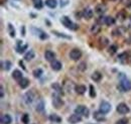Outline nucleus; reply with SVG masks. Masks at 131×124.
Here are the masks:
<instances>
[{
	"label": "nucleus",
	"mask_w": 131,
	"mask_h": 124,
	"mask_svg": "<svg viewBox=\"0 0 131 124\" xmlns=\"http://www.w3.org/2000/svg\"><path fill=\"white\" fill-rule=\"evenodd\" d=\"M119 88L121 89V91L123 92H127L131 90V82L129 80H127L126 77H124V75H120V84H119Z\"/></svg>",
	"instance_id": "1"
},
{
	"label": "nucleus",
	"mask_w": 131,
	"mask_h": 124,
	"mask_svg": "<svg viewBox=\"0 0 131 124\" xmlns=\"http://www.w3.org/2000/svg\"><path fill=\"white\" fill-rule=\"evenodd\" d=\"M61 21H62V23H63V25L67 27V28H69V29H77V25L75 24V23H73V21L68 17V16H63L62 17V19H61Z\"/></svg>",
	"instance_id": "2"
},
{
	"label": "nucleus",
	"mask_w": 131,
	"mask_h": 124,
	"mask_svg": "<svg viewBox=\"0 0 131 124\" xmlns=\"http://www.w3.org/2000/svg\"><path fill=\"white\" fill-rule=\"evenodd\" d=\"M52 105L56 109H60L64 106V101L58 94L52 95Z\"/></svg>",
	"instance_id": "3"
},
{
	"label": "nucleus",
	"mask_w": 131,
	"mask_h": 124,
	"mask_svg": "<svg viewBox=\"0 0 131 124\" xmlns=\"http://www.w3.org/2000/svg\"><path fill=\"white\" fill-rule=\"evenodd\" d=\"M75 113H77V114H79V115H81V116H84V117H89V114H90V111H89V109L87 108L86 106H84V105H79L78 107H76L75 109Z\"/></svg>",
	"instance_id": "4"
},
{
	"label": "nucleus",
	"mask_w": 131,
	"mask_h": 124,
	"mask_svg": "<svg viewBox=\"0 0 131 124\" xmlns=\"http://www.w3.org/2000/svg\"><path fill=\"white\" fill-rule=\"evenodd\" d=\"M116 110H117V112H118L119 114H121V115H124V114H127V113L130 112V108H129L125 103H120V104H118V106L116 107Z\"/></svg>",
	"instance_id": "5"
},
{
	"label": "nucleus",
	"mask_w": 131,
	"mask_h": 124,
	"mask_svg": "<svg viewBox=\"0 0 131 124\" xmlns=\"http://www.w3.org/2000/svg\"><path fill=\"white\" fill-rule=\"evenodd\" d=\"M81 57H82V51L79 48H73L70 51V58L73 61H78V60H80Z\"/></svg>",
	"instance_id": "6"
},
{
	"label": "nucleus",
	"mask_w": 131,
	"mask_h": 124,
	"mask_svg": "<svg viewBox=\"0 0 131 124\" xmlns=\"http://www.w3.org/2000/svg\"><path fill=\"white\" fill-rule=\"evenodd\" d=\"M99 110H100L102 113L106 114V113H108V112L111 110V105H110V103H108V102H106V101H102L101 104H100Z\"/></svg>",
	"instance_id": "7"
},
{
	"label": "nucleus",
	"mask_w": 131,
	"mask_h": 124,
	"mask_svg": "<svg viewBox=\"0 0 131 124\" xmlns=\"http://www.w3.org/2000/svg\"><path fill=\"white\" fill-rule=\"evenodd\" d=\"M68 121H69L71 124H77V123H79V122L82 121V116L79 115V114H77V113L72 114V115L69 117Z\"/></svg>",
	"instance_id": "8"
},
{
	"label": "nucleus",
	"mask_w": 131,
	"mask_h": 124,
	"mask_svg": "<svg viewBox=\"0 0 131 124\" xmlns=\"http://www.w3.org/2000/svg\"><path fill=\"white\" fill-rule=\"evenodd\" d=\"M93 116H94V119H95L96 121H98V122H102V121H105V120H106L105 114L102 113L100 110L94 112V115H93Z\"/></svg>",
	"instance_id": "9"
},
{
	"label": "nucleus",
	"mask_w": 131,
	"mask_h": 124,
	"mask_svg": "<svg viewBox=\"0 0 131 124\" xmlns=\"http://www.w3.org/2000/svg\"><path fill=\"white\" fill-rule=\"evenodd\" d=\"M0 122H1V124H10L12 122V118L8 114H3L0 118Z\"/></svg>",
	"instance_id": "10"
},
{
	"label": "nucleus",
	"mask_w": 131,
	"mask_h": 124,
	"mask_svg": "<svg viewBox=\"0 0 131 124\" xmlns=\"http://www.w3.org/2000/svg\"><path fill=\"white\" fill-rule=\"evenodd\" d=\"M93 14H94L93 10H92L91 8H89V7L85 8V9L83 10V17H85L86 19H91V18L93 17Z\"/></svg>",
	"instance_id": "11"
},
{
	"label": "nucleus",
	"mask_w": 131,
	"mask_h": 124,
	"mask_svg": "<svg viewBox=\"0 0 131 124\" xmlns=\"http://www.w3.org/2000/svg\"><path fill=\"white\" fill-rule=\"evenodd\" d=\"M45 58L49 62H53L54 59H56V54L53 51H51V50H47L45 53Z\"/></svg>",
	"instance_id": "12"
},
{
	"label": "nucleus",
	"mask_w": 131,
	"mask_h": 124,
	"mask_svg": "<svg viewBox=\"0 0 131 124\" xmlns=\"http://www.w3.org/2000/svg\"><path fill=\"white\" fill-rule=\"evenodd\" d=\"M96 12L97 13H100V14H103V13H105L106 11H107V6H106V4H104V3H100L98 4L97 6H96Z\"/></svg>",
	"instance_id": "13"
},
{
	"label": "nucleus",
	"mask_w": 131,
	"mask_h": 124,
	"mask_svg": "<svg viewBox=\"0 0 131 124\" xmlns=\"http://www.w3.org/2000/svg\"><path fill=\"white\" fill-rule=\"evenodd\" d=\"M33 98H34V96H33V94L31 92H27L24 95V101H25L26 104H30L33 101Z\"/></svg>",
	"instance_id": "14"
},
{
	"label": "nucleus",
	"mask_w": 131,
	"mask_h": 124,
	"mask_svg": "<svg viewBox=\"0 0 131 124\" xmlns=\"http://www.w3.org/2000/svg\"><path fill=\"white\" fill-rule=\"evenodd\" d=\"M18 84H19V86H20L22 89H25V88H27V86L29 85V80H28V79H25V78H22L21 80H19Z\"/></svg>",
	"instance_id": "15"
},
{
	"label": "nucleus",
	"mask_w": 131,
	"mask_h": 124,
	"mask_svg": "<svg viewBox=\"0 0 131 124\" xmlns=\"http://www.w3.org/2000/svg\"><path fill=\"white\" fill-rule=\"evenodd\" d=\"M49 120L51 122H54V123H60V122H62V117H60L57 114H50L49 115Z\"/></svg>",
	"instance_id": "16"
},
{
	"label": "nucleus",
	"mask_w": 131,
	"mask_h": 124,
	"mask_svg": "<svg viewBox=\"0 0 131 124\" xmlns=\"http://www.w3.org/2000/svg\"><path fill=\"white\" fill-rule=\"evenodd\" d=\"M51 69L53 71H60L62 69V63L54 60L53 62H51Z\"/></svg>",
	"instance_id": "17"
},
{
	"label": "nucleus",
	"mask_w": 131,
	"mask_h": 124,
	"mask_svg": "<svg viewBox=\"0 0 131 124\" xmlns=\"http://www.w3.org/2000/svg\"><path fill=\"white\" fill-rule=\"evenodd\" d=\"M75 90L79 95H83V94H85L87 89H86V86H84V85H78V86H76Z\"/></svg>",
	"instance_id": "18"
},
{
	"label": "nucleus",
	"mask_w": 131,
	"mask_h": 124,
	"mask_svg": "<svg viewBox=\"0 0 131 124\" xmlns=\"http://www.w3.org/2000/svg\"><path fill=\"white\" fill-rule=\"evenodd\" d=\"M104 22H105L106 25H113L115 23L114 17H112V16H106L104 18Z\"/></svg>",
	"instance_id": "19"
},
{
	"label": "nucleus",
	"mask_w": 131,
	"mask_h": 124,
	"mask_svg": "<svg viewBox=\"0 0 131 124\" xmlns=\"http://www.w3.org/2000/svg\"><path fill=\"white\" fill-rule=\"evenodd\" d=\"M1 68H2V70H4V71H9V70L11 69V62H9V61L2 62L1 63Z\"/></svg>",
	"instance_id": "20"
},
{
	"label": "nucleus",
	"mask_w": 131,
	"mask_h": 124,
	"mask_svg": "<svg viewBox=\"0 0 131 124\" xmlns=\"http://www.w3.org/2000/svg\"><path fill=\"white\" fill-rule=\"evenodd\" d=\"M46 5L49 6V8H56L58 5L57 0H46Z\"/></svg>",
	"instance_id": "21"
},
{
	"label": "nucleus",
	"mask_w": 131,
	"mask_h": 124,
	"mask_svg": "<svg viewBox=\"0 0 131 124\" xmlns=\"http://www.w3.org/2000/svg\"><path fill=\"white\" fill-rule=\"evenodd\" d=\"M100 30H101V26L99 24H97V23L93 24L92 27H91V32L93 34H98L99 32H100Z\"/></svg>",
	"instance_id": "22"
},
{
	"label": "nucleus",
	"mask_w": 131,
	"mask_h": 124,
	"mask_svg": "<svg viewBox=\"0 0 131 124\" xmlns=\"http://www.w3.org/2000/svg\"><path fill=\"white\" fill-rule=\"evenodd\" d=\"M12 77H13V79H15V80H17V81H19V80L22 79V73H21L19 70H15V71H13Z\"/></svg>",
	"instance_id": "23"
},
{
	"label": "nucleus",
	"mask_w": 131,
	"mask_h": 124,
	"mask_svg": "<svg viewBox=\"0 0 131 124\" xmlns=\"http://www.w3.org/2000/svg\"><path fill=\"white\" fill-rule=\"evenodd\" d=\"M51 87H52V89H53V90H56V91H57V92H58L59 94H62V95L64 94L63 88H62V87H61V86H60L58 83H54V84H52V85H51Z\"/></svg>",
	"instance_id": "24"
},
{
	"label": "nucleus",
	"mask_w": 131,
	"mask_h": 124,
	"mask_svg": "<svg viewBox=\"0 0 131 124\" xmlns=\"http://www.w3.org/2000/svg\"><path fill=\"white\" fill-rule=\"evenodd\" d=\"M92 79L95 81V82H99L101 79H102V74L100 73V72H94L93 74H92Z\"/></svg>",
	"instance_id": "25"
},
{
	"label": "nucleus",
	"mask_w": 131,
	"mask_h": 124,
	"mask_svg": "<svg viewBox=\"0 0 131 124\" xmlns=\"http://www.w3.org/2000/svg\"><path fill=\"white\" fill-rule=\"evenodd\" d=\"M33 58H34V51H33L32 49H30L28 53H26L25 54V56H24V59L26 60V61H30V60H32Z\"/></svg>",
	"instance_id": "26"
},
{
	"label": "nucleus",
	"mask_w": 131,
	"mask_h": 124,
	"mask_svg": "<svg viewBox=\"0 0 131 124\" xmlns=\"http://www.w3.org/2000/svg\"><path fill=\"white\" fill-rule=\"evenodd\" d=\"M27 48V45H24V46H20V42L18 43V47H16V51L19 54H22L24 53V50Z\"/></svg>",
	"instance_id": "27"
},
{
	"label": "nucleus",
	"mask_w": 131,
	"mask_h": 124,
	"mask_svg": "<svg viewBox=\"0 0 131 124\" xmlns=\"http://www.w3.org/2000/svg\"><path fill=\"white\" fill-rule=\"evenodd\" d=\"M100 45H101L102 47L108 46V45H109V39H108L107 37H105V36H102V37L100 38Z\"/></svg>",
	"instance_id": "28"
},
{
	"label": "nucleus",
	"mask_w": 131,
	"mask_h": 124,
	"mask_svg": "<svg viewBox=\"0 0 131 124\" xmlns=\"http://www.w3.org/2000/svg\"><path fill=\"white\" fill-rule=\"evenodd\" d=\"M42 5H43L42 0H35L34 1V7L36 9H41L42 8Z\"/></svg>",
	"instance_id": "29"
},
{
	"label": "nucleus",
	"mask_w": 131,
	"mask_h": 124,
	"mask_svg": "<svg viewBox=\"0 0 131 124\" xmlns=\"http://www.w3.org/2000/svg\"><path fill=\"white\" fill-rule=\"evenodd\" d=\"M21 120H22L23 124H28V122H29V115L26 114V113L23 114L22 117H21Z\"/></svg>",
	"instance_id": "30"
},
{
	"label": "nucleus",
	"mask_w": 131,
	"mask_h": 124,
	"mask_svg": "<svg viewBox=\"0 0 131 124\" xmlns=\"http://www.w3.org/2000/svg\"><path fill=\"white\" fill-rule=\"evenodd\" d=\"M32 74L35 78H39L41 76V74H42V70H41V69H36V70L33 71Z\"/></svg>",
	"instance_id": "31"
},
{
	"label": "nucleus",
	"mask_w": 131,
	"mask_h": 124,
	"mask_svg": "<svg viewBox=\"0 0 131 124\" xmlns=\"http://www.w3.org/2000/svg\"><path fill=\"white\" fill-rule=\"evenodd\" d=\"M8 30H9V34H10L11 37H14L15 36V30L12 27V24H10V23L8 24Z\"/></svg>",
	"instance_id": "32"
},
{
	"label": "nucleus",
	"mask_w": 131,
	"mask_h": 124,
	"mask_svg": "<svg viewBox=\"0 0 131 124\" xmlns=\"http://www.w3.org/2000/svg\"><path fill=\"white\" fill-rule=\"evenodd\" d=\"M90 97H92V98H94L95 96H96V91H95V88H94V86L93 85H90Z\"/></svg>",
	"instance_id": "33"
},
{
	"label": "nucleus",
	"mask_w": 131,
	"mask_h": 124,
	"mask_svg": "<svg viewBox=\"0 0 131 124\" xmlns=\"http://www.w3.org/2000/svg\"><path fill=\"white\" fill-rule=\"evenodd\" d=\"M52 33H54L56 35H58V36H61V37H65V38H71V36H68V35H65V34H62V33H60V32H58V31H52Z\"/></svg>",
	"instance_id": "34"
},
{
	"label": "nucleus",
	"mask_w": 131,
	"mask_h": 124,
	"mask_svg": "<svg viewBox=\"0 0 131 124\" xmlns=\"http://www.w3.org/2000/svg\"><path fill=\"white\" fill-rule=\"evenodd\" d=\"M116 49H117V47L116 46H111V47H109V53L111 54V55H113L116 53Z\"/></svg>",
	"instance_id": "35"
},
{
	"label": "nucleus",
	"mask_w": 131,
	"mask_h": 124,
	"mask_svg": "<svg viewBox=\"0 0 131 124\" xmlns=\"http://www.w3.org/2000/svg\"><path fill=\"white\" fill-rule=\"evenodd\" d=\"M116 124H128V120L127 119H120L117 121Z\"/></svg>",
	"instance_id": "36"
},
{
	"label": "nucleus",
	"mask_w": 131,
	"mask_h": 124,
	"mask_svg": "<svg viewBox=\"0 0 131 124\" xmlns=\"http://www.w3.org/2000/svg\"><path fill=\"white\" fill-rule=\"evenodd\" d=\"M36 110H38V111H42V110H43V103H42V102H40V103L37 105Z\"/></svg>",
	"instance_id": "37"
},
{
	"label": "nucleus",
	"mask_w": 131,
	"mask_h": 124,
	"mask_svg": "<svg viewBox=\"0 0 131 124\" xmlns=\"http://www.w3.org/2000/svg\"><path fill=\"white\" fill-rule=\"evenodd\" d=\"M0 90H1V98H3V97H4V89H3V87H2V86H1Z\"/></svg>",
	"instance_id": "38"
},
{
	"label": "nucleus",
	"mask_w": 131,
	"mask_h": 124,
	"mask_svg": "<svg viewBox=\"0 0 131 124\" xmlns=\"http://www.w3.org/2000/svg\"><path fill=\"white\" fill-rule=\"evenodd\" d=\"M80 68H81L82 70H85V69H86V66H85V63H82V64L80 65Z\"/></svg>",
	"instance_id": "39"
},
{
	"label": "nucleus",
	"mask_w": 131,
	"mask_h": 124,
	"mask_svg": "<svg viewBox=\"0 0 131 124\" xmlns=\"http://www.w3.org/2000/svg\"><path fill=\"white\" fill-rule=\"evenodd\" d=\"M112 1H115V0H112Z\"/></svg>",
	"instance_id": "40"
}]
</instances>
